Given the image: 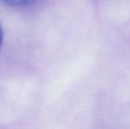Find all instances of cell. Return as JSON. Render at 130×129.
I'll use <instances>...</instances> for the list:
<instances>
[{"mask_svg":"<svg viewBox=\"0 0 130 129\" xmlns=\"http://www.w3.org/2000/svg\"><path fill=\"white\" fill-rule=\"evenodd\" d=\"M36 0H0V2L12 7H22L33 4Z\"/></svg>","mask_w":130,"mask_h":129,"instance_id":"1","label":"cell"},{"mask_svg":"<svg viewBox=\"0 0 130 129\" xmlns=\"http://www.w3.org/2000/svg\"><path fill=\"white\" fill-rule=\"evenodd\" d=\"M2 43H3V32H2L1 26H0V49L2 46Z\"/></svg>","mask_w":130,"mask_h":129,"instance_id":"2","label":"cell"}]
</instances>
